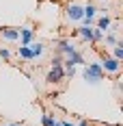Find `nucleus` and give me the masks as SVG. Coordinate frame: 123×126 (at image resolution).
Segmentation results:
<instances>
[{"mask_svg":"<svg viewBox=\"0 0 123 126\" xmlns=\"http://www.w3.org/2000/svg\"><path fill=\"white\" fill-rule=\"evenodd\" d=\"M61 126H76L74 122H69V120H61Z\"/></svg>","mask_w":123,"mask_h":126,"instance_id":"21","label":"nucleus"},{"mask_svg":"<svg viewBox=\"0 0 123 126\" xmlns=\"http://www.w3.org/2000/svg\"><path fill=\"white\" fill-rule=\"evenodd\" d=\"M54 46H56V54H63V57H69L71 52H76V44L69 39H56Z\"/></svg>","mask_w":123,"mask_h":126,"instance_id":"5","label":"nucleus"},{"mask_svg":"<svg viewBox=\"0 0 123 126\" xmlns=\"http://www.w3.org/2000/svg\"><path fill=\"white\" fill-rule=\"evenodd\" d=\"M28 48H30V54H33V61H35V59H41V57L45 54V46H43L41 41H30Z\"/></svg>","mask_w":123,"mask_h":126,"instance_id":"11","label":"nucleus"},{"mask_svg":"<svg viewBox=\"0 0 123 126\" xmlns=\"http://www.w3.org/2000/svg\"><path fill=\"white\" fill-rule=\"evenodd\" d=\"M82 76H84V80L89 85H97L104 80V70H101V65L99 63H84L82 65Z\"/></svg>","mask_w":123,"mask_h":126,"instance_id":"2","label":"nucleus"},{"mask_svg":"<svg viewBox=\"0 0 123 126\" xmlns=\"http://www.w3.org/2000/svg\"><path fill=\"white\" fill-rule=\"evenodd\" d=\"M17 57L24 59V61H33V54H30V48L28 46H17Z\"/></svg>","mask_w":123,"mask_h":126,"instance_id":"14","label":"nucleus"},{"mask_svg":"<svg viewBox=\"0 0 123 126\" xmlns=\"http://www.w3.org/2000/svg\"><path fill=\"white\" fill-rule=\"evenodd\" d=\"M82 17H84V2H80V0L67 2V7H65V20L69 24H80Z\"/></svg>","mask_w":123,"mask_h":126,"instance_id":"1","label":"nucleus"},{"mask_svg":"<svg viewBox=\"0 0 123 126\" xmlns=\"http://www.w3.org/2000/svg\"><path fill=\"white\" fill-rule=\"evenodd\" d=\"M76 33H78V37L82 39L84 44H93V26H78L76 28Z\"/></svg>","mask_w":123,"mask_h":126,"instance_id":"9","label":"nucleus"},{"mask_svg":"<svg viewBox=\"0 0 123 126\" xmlns=\"http://www.w3.org/2000/svg\"><path fill=\"white\" fill-rule=\"evenodd\" d=\"M63 78H65V70H63V65H52L50 72H48V76H45V83H50V85H58Z\"/></svg>","mask_w":123,"mask_h":126,"instance_id":"6","label":"nucleus"},{"mask_svg":"<svg viewBox=\"0 0 123 126\" xmlns=\"http://www.w3.org/2000/svg\"><path fill=\"white\" fill-rule=\"evenodd\" d=\"M63 70H65V76H67V78H74L76 72H78V67L71 65V63H67V61H63Z\"/></svg>","mask_w":123,"mask_h":126,"instance_id":"15","label":"nucleus"},{"mask_svg":"<svg viewBox=\"0 0 123 126\" xmlns=\"http://www.w3.org/2000/svg\"><path fill=\"white\" fill-rule=\"evenodd\" d=\"M0 37H2V41H7V44H15L17 37H20V28L17 26H2L0 28Z\"/></svg>","mask_w":123,"mask_h":126,"instance_id":"8","label":"nucleus"},{"mask_svg":"<svg viewBox=\"0 0 123 126\" xmlns=\"http://www.w3.org/2000/svg\"><path fill=\"white\" fill-rule=\"evenodd\" d=\"M41 126H61V120H56L52 113H43V117H41Z\"/></svg>","mask_w":123,"mask_h":126,"instance_id":"13","label":"nucleus"},{"mask_svg":"<svg viewBox=\"0 0 123 126\" xmlns=\"http://www.w3.org/2000/svg\"><path fill=\"white\" fill-rule=\"evenodd\" d=\"M0 59H2V61H11V50L0 46Z\"/></svg>","mask_w":123,"mask_h":126,"instance_id":"19","label":"nucleus"},{"mask_svg":"<svg viewBox=\"0 0 123 126\" xmlns=\"http://www.w3.org/2000/svg\"><path fill=\"white\" fill-rule=\"evenodd\" d=\"M65 61L67 63H71V65H76V67H78V65H84V57H82V54H80V52L76 50V52H71V54H69V57H65Z\"/></svg>","mask_w":123,"mask_h":126,"instance_id":"12","label":"nucleus"},{"mask_svg":"<svg viewBox=\"0 0 123 126\" xmlns=\"http://www.w3.org/2000/svg\"><path fill=\"white\" fill-rule=\"evenodd\" d=\"M110 24H112V20H110V15H108V13L99 15L97 20H95V28H99L101 33H108V31H110Z\"/></svg>","mask_w":123,"mask_h":126,"instance_id":"10","label":"nucleus"},{"mask_svg":"<svg viewBox=\"0 0 123 126\" xmlns=\"http://www.w3.org/2000/svg\"><path fill=\"white\" fill-rule=\"evenodd\" d=\"M101 39H104V33H101L99 28H95V26H93V44H99Z\"/></svg>","mask_w":123,"mask_h":126,"instance_id":"18","label":"nucleus"},{"mask_svg":"<svg viewBox=\"0 0 123 126\" xmlns=\"http://www.w3.org/2000/svg\"><path fill=\"white\" fill-rule=\"evenodd\" d=\"M110 57H114L117 61H123V46H121V44L112 46V54H110Z\"/></svg>","mask_w":123,"mask_h":126,"instance_id":"16","label":"nucleus"},{"mask_svg":"<svg viewBox=\"0 0 123 126\" xmlns=\"http://www.w3.org/2000/svg\"><path fill=\"white\" fill-rule=\"evenodd\" d=\"M20 28V37H17V44L20 46H28L33 39H35V26L26 24V26H17Z\"/></svg>","mask_w":123,"mask_h":126,"instance_id":"4","label":"nucleus"},{"mask_svg":"<svg viewBox=\"0 0 123 126\" xmlns=\"http://www.w3.org/2000/svg\"><path fill=\"white\" fill-rule=\"evenodd\" d=\"M101 70H104V74H112L117 76L119 72H121V61H117L114 57H110V54H106V52H101Z\"/></svg>","mask_w":123,"mask_h":126,"instance_id":"3","label":"nucleus"},{"mask_svg":"<svg viewBox=\"0 0 123 126\" xmlns=\"http://www.w3.org/2000/svg\"><path fill=\"white\" fill-rule=\"evenodd\" d=\"M63 61H65L63 54H54V57H52V65H63Z\"/></svg>","mask_w":123,"mask_h":126,"instance_id":"20","label":"nucleus"},{"mask_svg":"<svg viewBox=\"0 0 123 126\" xmlns=\"http://www.w3.org/2000/svg\"><path fill=\"white\" fill-rule=\"evenodd\" d=\"M2 126H24V124H2Z\"/></svg>","mask_w":123,"mask_h":126,"instance_id":"22","label":"nucleus"},{"mask_svg":"<svg viewBox=\"0 0 123 126\" xmlns=\"http://www.w3.org/2000/svg\"><path fill=\"white\" fill-rule=\"evenodd\" d=\"M101 41H104L106 46H117V44H119V39H117V35H112V33H106V37L101 39Z\"/></svg>","mask_w":123,"mask_h":126,"instance_id":"17","label":"nucleus"},{"mask_svg":"<svg viewBox=\"0 0 123 126\" xmlns=\"http://www.w3.org/2000/svg\"><path fill=\"white\" fill-rule=\"evenodd\" d=\"M97 11H99L97 4H93V2H84V17H82V24H84V26H91L93 22H95V17H97Z\"/></svg>","mask_w":123,"mask_h":126,"instance_id":"7","label":"nucleus"}]
</instances>
